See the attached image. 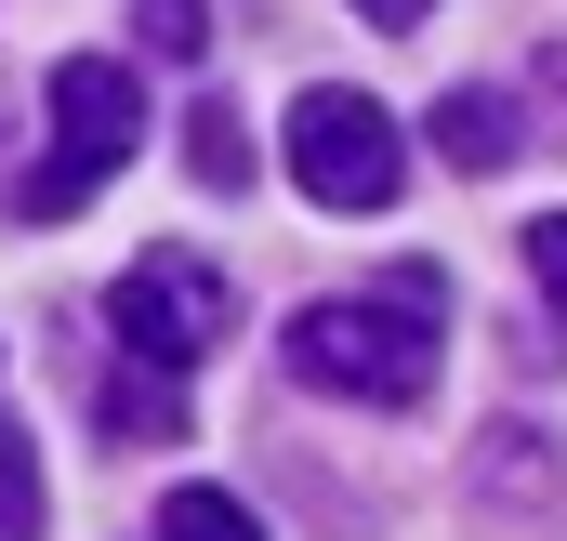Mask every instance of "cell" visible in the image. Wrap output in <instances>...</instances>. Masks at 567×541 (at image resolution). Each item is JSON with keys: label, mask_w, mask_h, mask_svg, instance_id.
I'll list each match as a JSON object with an SVG mask.
<instances>
[{"label": "cell", "mask_w": 567, "mask_h": 541, "mask_svg": "<svg viewBox=\"0 0 567 541\" xmlns=\"http://www.w3.org/2000/svg\"><path fill=\"white\" fill-rule=\"evenodd\" d=\"M133 27L172 53V67H198V53H212V0H133Z\"/></svg>", "instance_id": "ba28073f"}, {"label": "cell", "mask_w": 567, "mask_h": 541, "mask_svg": "<svg viewBox=\"0 0 567 541\" xmlns=\"http://www.w3.org/2000/svg\"><path fill=\"white\" fill-rule=\"evenodd\" d=\"M185 159H198L212 185H238V172H251V145H238V120H225V106H198V133H185Z\"/></svg>", "instance_id": "30bf717a"}, {"label": "cell", "mask_w": 567, "mask_h": 541, "mask_svg": "<svg viewBox=\"0 0 567 541\" xmlns=\"http://www.w3.org/2000/svg\"><path fill=\"white\" fill-rule=\"evenodd\" d=\"M290 370L317 384V397H357V409H410L435 384V277H383V290H330V304H303L278 330Z\"/></svg>", "instance_id": "6da1fadb"}, {"label": "cell", "mask_w": 567, "mask_h": 541, "mask_svg": "<svg viewBox=\"0 0 567 541\" xmlns=\"http://www.w3.org/2000/svg\"><path fill=\"white\" fill-rule=\"evenodd\" d=\"M357 13H370V27H423L435 0H357Z\"/></svg>", "instance_id": "7c38bea8"}, {"label": "cell", "mask_w": 567, "mask_h": 541, "mask_svg": "<svg viewBox=\"0 0 567 541\" xmlns=\"http://www.w3.org/2000/svg\"><path fill=\"white\" fill-rule=\"evenodd\" d=\"M528 277H542V304L567 317V212H542V225H528Z\"/></svg>", "instance_id": "8fae6325"}, {"label": "cell", "mask_w": 567, "mask_h": 541, "mask_svg": "<svg viewBox=\"0 0 567 541\" xmlns=\"http://www.w3.org/2000/svg\"><path fill=\"white\" fill-rule=\"evenodd\" d=\"M0 541H40V449L0 422Z\"/></svg>", "instance_id": "52a82bcc"}, {"label": "cell", "mask_w": 567, "mask_h": 541, "mask_svg": "<svg viewBox=\"0 0 567 541\" xmlns=\"http://www.w3.org/2000/svg\"><path fill=\"white\" fill-rule=\"evenodd\" d=\"M106 422L120 436H185V397L172 384H106Z\"/></svg>", "instance_id": "9c48e42d"}, {"label": "cell", "mask_w": 567, "mask_h": 541, "mask_svg": "<svg viewBox=\"0 0 567 541\" xmlns=\"http://www.w3.org/2000/svg\"><path fill=\"white\" fill-rule=\"evenodd\" d=\"M158 541H265V516L225 502V489H172V502H158Z\"/></svg>", "instance_id": "8992f818"}, {"label": "cell", "mask_w": 567, "mask_h": 541, "mask_svg": "<svg viewBox=\"0 0 567 541\" xmlns=\"http://www.w3.org/2000/svg\"><path fill=\"white\" fill-rule=\"evenodd\" d=\"M515 145H528V133H515V106H502V93H475V80L435 106V159H449V172H502Z\"/></svg>", "instance_id": "5b68a950"}, {"label": "cell", "mask_w": 567, "mask_h": 541, "mask_svg": "<svg viewBox=\"0 0 567 541\" xmlns=\"http://www.w3.org/2000/svg\"><path fill=\"white\" fill-rule=\"evenodd\" d=\"M106 330H120V357L133 370H198L225 330H238V290H225V265H198V252H133L120 265V290H106Z\"/></svg>", "instance_id": "277c9868"}, {"label": "cell", "mask_w": 567, "mask_h": 541, "mask_svg": "<svg viewBox=\"0 0 567 541\" xmlns=\"http://www.w3.org/2000/svg\"><path fill=\"white\" fill-rule=\"evenodd\" d=\"M133 145H145L133 67H120V53H66V67H53V145L13 172V225H66V212H80Z\"/></svg>", "instance_id": "7a4b0ae2"}, {"label": "cell", "mask_w": 567, "mask_h": 541, "mask_svg": "<svg viewBox=\"0 0 567 541\" xmlns=\"http://www.w3.org/2000/svg\"><path fill=\"white\" fill-rule=\"evenodd\" d=\"M278 145H290V185H303L317 212H383V198L410 185V133H396L370 93H343V80H317L278 120Z\"/></svg>", "instance_id": "3957f363"}]
</instances>
